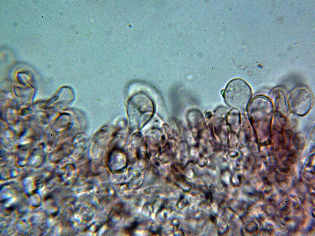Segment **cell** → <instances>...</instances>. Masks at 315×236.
<instances>
[{"mask_svg":"<svg viewBox=\"0 0 315 236\" xmlns=\"http://www.w3.org/2000/svg\"><path fill=\"white\" fill-rule=\"evenodd\" d=\"M312 94L305 87L298 88L291 94L289 101L290 107L297 110H308L313 103Z\"/></svg>","mask_w":315,"mask_h":236,"instance_id":"6da1fadb","label":"cell"},{"mask_svg":"<svg viewBox=\"0 0 315 236\" xmlns=\"http://www.w3.org/2000/svg\"><path fill=\"white\" fill-rule=\"evenodd\" d=\"M234 89L235 91L233 89V91H231L233 92L232 93L227 91V92H230V94H230V95H227L226 96L227 97L230 96L227 98V100L229 102V103L234 104L235 100L236 101L237 99L238 98L239 106H246L251 97V92L249 86L242 81L241 86H239V88Z\"/></svg>","mask_w":315,"mask_h":236,"instance_id":"7a4b0ae2","label":"cell"},{"mask_svg":"<svg viewBox=\"0 0 315 236\" xmlns=\"http://www.w3.org/2000/svg\"><path fill=\"white\" fill-rule=\"evenodd\" d=\"M171 212L170 208L164 207L156 214L157 219L160 222H162L166 219Z\"/></svg>","mask_w":315,"mask_h":236,"instance_id":"3957f363","label":"cell"},{"mask_svg":"<svg viewBox=\"0 0 315 236\" xmlns=\"http://www.w3.org/2000/svg\"><path fill=\"white\" fill-rule=\"evenodd\" d=\"M165 228L170 232L173 233L176 230L179 226V222L177 219H173L168 221L165 223Z\"/></svg>","mask_w":315,"mask_h":236,"instance_id":"277c9868","label":"cell"}]
</instances>
